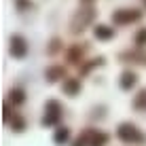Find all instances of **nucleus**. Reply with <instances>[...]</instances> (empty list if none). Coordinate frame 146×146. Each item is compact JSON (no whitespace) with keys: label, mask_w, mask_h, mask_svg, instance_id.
Wrapping results in <instances>:
<instances>
[{"label":"nucleus","mask_w":146,"mask_h":146,"mask_svg":"<svg viewBox=\"0 0 146 146\" xmlns=\"http://www.w3.org/2000/svg\"><path fill=\"white\" fill-rule=\"evenodd\" d=\"M13 53L15 55H23V53H26V47H23V40L21 38H13Z\"/></svg>","instance_id":"obj_1"},{"label":"nucleus","mask_w":146,"mask_h":146,"mask_svg":"<svg viewBox=\"0 0 146 146\" xmlns=\"http://www.w3.org/2000/svg\"><path fill=\"white\" fill-rule=\"evenodd\" d=\"M95 34H100V36H110V30H95Z\"/></svg>","instance_id":"obj_2"},{"label":"nucleus","mask_w":146,"mask_h":146,"mask_svg":"<svg viewBox=\"0 0 146 146\" xmlns=\"http://www.w3.org/2000/svg\"><path fill=\"white\" fill-rule=\"evenodd\" d=\"M68 138V131H66V129H64V131H59L57 133V140H66Z\"/></svg>","instance_id":"obj_3"}]
</instances>
